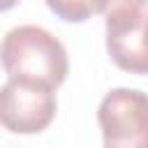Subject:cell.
Returning <instances> with one entry per match:
<instances>
[{
    "label": "cell",
    "mask_w": 148,
    "mask_h": 148,
    "mask_svg": "<svg viewBox=\"0 0 148 148\" xmlns=\"http://www.w3.org/2000/svg\"><path fill=\"white\" fill-rule=\"evenodd\" d=\"M0 62L9 76L44 81L51 88L65 83L69 74L65 46L39 25L12 28L0 44Z\"/></svg>",
    "instance_id": "1"
},
{
    "label": "cell",
    "mask_w": 148,
    "mask_h": 148,
    "mask_svg": "<svg viewBox=\"0 0 148 148\" xmlns=\"http://www.w3.org/2000/svg\"><path fill=\"white\" fill-rule=\"evenodd\" d=\"M56 92L49 83L9 76L0 88V125L14 134H37L56 118Z\"/></svg>",
    "instance_id": "2"
},
{
    "label": "cell",
    "mask_w": 148,
    "mask_h": 148,
    "mask_svg": "<svg viewBox=\"0 0 148 148\" xmlns=\"http://www.w3.org/2000/svg\"><path fill=\"white\" fill-rule=\"evenodd\" d=\"M104 148H148V95L113 88L97 109Z\"/></svg>",
    "instance_id": "3"
},
{
    "label": "cell",
    "mask_w": 148,
    "mask_h": 148,
    "mask_svg": "<svg viewBox=\"0 0 148 148\" xmlns=\"http://www.w3.org/2000/svg\"><path fill=\"white\" fill-rule=\"evenodd\" d=\"M106 51L130 74H148V14L106 18Z\"/></svg>",
    "instance_id": "4"
},
{
    "label": "cell",
    "mask_w": 148,
    "mask_h": 148,
    "mask_svg": "<svg viewBox=\"0 0 148 148\" xmlns=\"http://www.w3.org/2000/svg\"><path fill=\"white\" fill-rule=\"evenodd\" d=\"M49 9L69 23H81L97 12V0H46Z\"/></svg>",
    "instance_id": "5"
},
{
    "label": "cell",
    "mask_w": 148,
    "mask_h": 148,
    "mask_svg": "<svg viewBox=\"0 0 148 148\" xmlns=\"http://www.w3.org/2000/svg\"><path fill=\"white\" fill-rule=\"evenodd\" d=\"M148 0H97V12L104 14L106 18H118V16H130L143 12Z\"/></svg>",
    "instance_id": "6"
},
{
    "label": "cell",
    "mask_w": 148,
    "mask_h": 148,
    "mask_svg": "<svg viewBox=\"0 0 148 148\" xmlns=\"http://www.w3.org/2000/svg\"><path fill=\"white\" fill-rule=\"evenodd\" d=\"M16 2H18V0H0V12H7V9H12Z\"/></svg>",
    "instance_id": "7"
}]
</instances>
